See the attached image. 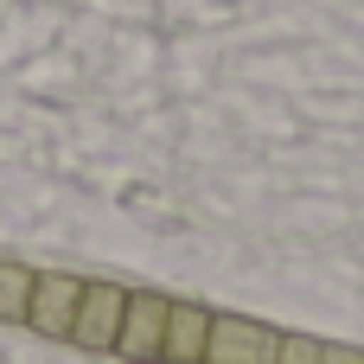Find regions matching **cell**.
<instances>
[{
  "label": "cell",
  "instance_id": "obj_1",
  "mask_svg": "<svg viewBox=\"0 0 364 364\" xmlns=\"http://www.w3.org/2000/svg\"><path fill=\"white\" fill-rule=\"evenodd\" d=\"M282 333L256 326L243 314H211V339H205V364H275Z\"/></svg>",
  "mask_w": 364,
  "mask_h": 364
},
{
  "label": "cell",
  "instance_id": "obj_2",
  "mask_svg": "<svg viewBox=\"0 0 364 364\" xmlns=\"http://www.w3.org/2000/svg\"><path fill=\"white\" fill-rule=\"evenodd\" d=\"M122 307H128V288H115V282H83V301H77V320H70L64 339L83 346V352H115Z\"/></svg>",
  "mask_w": 364,
  "mask_h": 364
},
{
  "label": "cell",
  "instance_id": "obj_3",
  "mask_svg": "<svg viewBox=\"0 0 364 364\" xmlns=\"http://www.w3.org/2000/svg\"><path fill=\"white\" fill-rule=\"evenodd\" d=\"M166 346V301L160 294H128L122 307V333H115V358L128 364H154Z\"/></svg>",
  "mask_w": 364,
  "mask_h": 364
},
{
  "label": "cell",
  "instance_id": "obj_4",
  "mask_svg": "<svg viewBox=\"0 0 364 364\" xmlns=\"http://www.w3.org/2000/svg\"><path fill=\"white\" fill-rule=\"evenodd\" d=\"M77 301H83V282L77 275H32V301H26V326L45 333V339H64L70 320H77Z\"/></svg>",
  "mask_w": 364,
  "mask_h": 364
},
{
  "label": "cell",
  "instance_id": "obj_5",
  "mask_svg": "<svg viewBox=\"0 0 364 364\" xmlns=\"http://www.w3.org/2000/svg\"><path fill=\"white\" fill-rule=\"evenodd\" d=\"M205 339H211V314L205 307H186V301H166V364H205Z\"/></svg>",
  "mask_w": 364,
  "mask_h": 364
},
{
  "label": "cell",
  "instance_id": "obj_6",
  "mask_svg": "<svg viewBox=\"0 0 364 364\" xmlns=\"http://www.w3.org/2000/svg\"><path fill=\"white\" fill-rule=\"evenodd\" d=\"M26 301H32V269L0 262V320H26Z\"/></svg>",
  "mask_w": 364,
  "mask_h": 364
},
{
  "label": "cell",
  "instance_id": "obj_7",
  "mask_svg": "<svg viewBox=\"0 0 364 364\" xmlns=\"http://www.w3.org/2000/svg\"><path fill=\"white\" fill-rule=\"evenodd\" d=\"M275 364H326V346H314V339H294V333H282V352Z\"/></svg>",
  "mask_w": 364,
  "mask_h": 364
}]
</instances>
